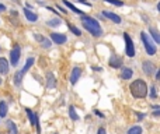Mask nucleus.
Returning <instances> with one entry per match:
<instances>
[{
  "label": "nucleus",
  "mask_w": 160,
  "mask_h": 134,
  "mask_svg": "<svg viewBox=\"0 0 160 134\" xmlns=\"http://www.w3.org/2000/svg\"><path fill=\"white\" fill-rule=\"evenodd\" d=\"M6 10V6L4 4H0V11H4Z\"/></svg>",
  "instance_id": "nucleus-35"
},
{
  "label": "nucleus",
  "mask_w": 160,
  "mask_h": 134,
  "mask_svg": "<svg viewBox=\"0 0 160 134\" xmlns=\"http://www.w3.org/2000/svg\"><path fill=\"white\" fill-rule=\"evenodd\" d=\"M131 94L133 98H146L148 95V85L143 80H135L129 87Z\"/></svg>",
  "instance_id": "nucleus-2"
},
{
  "label": "nucleus",
  "mask_w": 160,
  "mask_h": 134,
  "mask_svg": "<svg viewBox=\"0 0 160 134\" xmlns=\"http://www.w3.org/2000/svg\"><path fill=\"white\" fill-rule=\"evenodd\" d=\"M69 118L72 119V120H79V115L76 113L75 106H69Z\"/></svg>",
  "instance_id": "nucleus-23"
},
{
  "label": "nucleus",
  "mask_w": 160,
  "mask_h": 134,
  "mask_svg": "<svg viewBox=\"0 0 160 134\" xmlns=\"http://www.w3.org/2000/svg\"><path fill=\"white\" fill-rule=\"evenodd\" d=\"M0 134H6V133H3V132H0Z\"/></svg>",
  "instance_id": "nucleus-38"
},
{
  "label": "nucleus",
  "mask_w": 160,
  "mask_h": 134,
  "mask_svg": "<svg viewBox=\"0 0 160 134\" xmlns=\"http://www.w3.org/2000/svg\"><path fill=\"white\" fill-rule=\"evenodd\" d=\"M35 39L41 44V46L44 48V49H48V48H51V41L48 38H45V36H42V35H39V34H35Z\"/></svg>",
  "instance_id": "nucleus-11"
},
{
  "label": "nucleus",
  "mask_w": 160,
  "mask_h": 134,
  "mask_svg": "<svg viewBox=\"0 0 160 134\" xmlns=\"http://www.w3.org/2000/svg\"><path fill=\"white\" fill-rule=\"evenodd\" d=\"M80 76H82V68H80V67H73L72 74H70V82H72V84L75 85L76 82L79 81Z\"/></svg>",
  "instance_id": "nucleus-10"
},
{
  "label": "nucleus",
  "mask_w": 160,
  "mask_h": 134,
  "mask_svg": "<svg viewBox=\"0 0 160 134\" xmlns=\"http://www.w3.org/2000/svg\"><path fill=\"white\" fill-rule=\"evenodd\" d=\"M156 88L155 87H152V90H150V96H152V98H155V96H156Z\"/></svg>",
  "instance_id": "nucleus-28"
},
{
  "label": "nucleus",
  "mask_w": 160,
  "mask_h": 134,
  "mask_svg": "<svg viewBox=\"0 0 160 134\" xmlns=\"http://www.w3.org/2000/svg\"><path fill=\"white\" fill-rule=\"evenodd\" d=\"M58 8H59V10H61L63 14H66V13H68V10H66V8H63V7H62V6H58Z\"/></svg>",
  "instance_id": "nucleus-30"
},
{
  "label": "nucleus",
  "mask_w": 160,
  "mask_h": 134,
  "mask_svg": "<svg viewBox=\"0 0 160 134\" xmlns=\"http://www.w3.org/2000/svg\"><path fill=\"white\" fill-rule=\"evenodd\" d=\"M51 41H53L56 45H62V44H65V42L68 41V38H66V35H63V34L52 32L51 34Z\"/></svg>",
  "instance_id": "nucleus-7"
},
{
  "label": "nucleus",
  "mask_w": 160,
  "mask_h": 134,
  "mask_svg": "<svg viewBox=\"0 0 160 134\" xmlns=\"http://www.w3.org/2000/svg\"><path fill=\"white\" fill-rule=\"evenodd\" d=\"M149 32H150V38L153 39V41L156 42V44H159L160 45V32L156 28H153V27H150L149 28Z\"/></svg>",
  "instance_id": "nucleus-14"
},
{
  "label": "nucleus",
  "mask_w": 160,
  "mask_h": 134,
  "mask_svg": "<svg viewBox=\"0 0 160 134\" xmlns=\"http://www.w3.org/2000/svg\"><path fill=\"white\" fill-rule=\"evenodd\" d=\"M7 104H6L4 101H0V118H6V115H7Z\"/></svg>",
  "instance_id": "nucleus-20"
},
{
  "label": "nucleus",
  "mask_w": 160,
  "mask_h": 134,
  "mask_svg": "<svg viewBox=\"0 0 160 134\" xmlns=\"http://www.w3.org/2000/svg\"><path fill=\"white\" fill-rule=\"evenodd\" d=\"M124 41H125V53L129 58H133L135 56V46H133L132 38L129 36V34L124 32Z\"/></svg>",
  "instance_id": "nucleus-4"
},
{
  "label": "nucleus",
  "mask_w": 160,
  "mask_h": 134,
  "mask_svg": "<svg viewBox=\"0 0 160 134\" xmlns=\"http://www.w3.org/2000/svg\"><path fill=\"white\" fill-rule=\"evenodd\" d=\"M0 84H2V80H0Z\"/></svg>",
  "instance_id": "nucleus-39"
},
{
  "label": "nucleus",
  "mask_w": 160,
  "mask_h": 134,
  "mask_svg": "<svg viewBox=\"0 0 160 134\" xmlns=\"http://www.w3.org/2000/svg\"><path fill=\"white\" fill-rule=\"evenodd\" d=\"M22 77H24V74L21 73V70H18L16 74H14V84H16V85H20V84H21Z\"/></svg>",
  "instance_id": "nucleus-22"
},
{
  "label": "nucleus",
  "mask_w": 160,
  "mask_h": 134,
  "mask_svg": "<svg viewBox=\"0 0 160 134\" xmlns=\"http://www.w3.org/2000/svg\"><path fill=\"white\" fill-rule=\"evenodd\" d=\"M141 39H142V42H143V46H145V49H146L148 55L149 56L155 55L158 49H156V45H155V42L152 41V38H150L146 32H141Z\"/></svg>",
  "instance_id": "nucleus-3"
},
{
  "label": "nucleus",
  "mask_w": 160,
  "mask_h": 134,
  "mask_svg": "<svg viewBox=\"0 0 160 134\" xmlns=\"http://www.w3.org/2000/svg\"><path fill=\"white\" fill-rule=\"evenodd\" d=\"M82 25L84 27L86 31H88V32H90L93 36H96V38H100V36L102 35L101 25L98 24V21H97V20L91 18V17L82 16Z\"/></svg>",
  "instance_id": "nucleus-1"
},
{
  "label": "nucleus",
  "mask_w": 160,
  "mask_h": 134,
  "mask_svg": "<svg viewBox=\"0 0 160 134\" xmlns=\"http://www.w3.org/2000/svg\"><path fill=\"white\" fill-rule=\"evenodd\" d=\"M8 73V62L4 58H0V74Z\"/></svg>",
  "instance_id": "nucleus-15"
},
{
  "label": "nucleus",
  "mask_w": 160,
  "mask_h": 134,
  "mask_svg": "<svg viewBox=\"0 0 160 134\" xmlns=\"http://www.w3.org/2000/svg\"><path fill=\"white\" fill-rule=\"evenodd\" d=\"M158 10H159V13H160V2L158 3Z\"/></svg>",
  "instance_id": "nucleus-37"
},
{
  "label": "nucleus",
  "mask_w": 160,
  "mask_h": 134,
  "mask_svg": "<svg viewBox=\"0 0 160 134\" xmlns=\"http://www.w3.org/2000/svg\"><path fill=\"white\" fill-rule=\"evenodd\" d=\"M102 16H104L105 18L111 20L112 22H115V24H121V17L117 16V14H114V13H111V11L104 10V11H102Z\"/></svg>",
  "instance_id": "nucleus-9"
},
{
  "label": "nucleus",
  "mask_w": 160,
  "mask_h": 134,
  "mask_svg": "<svg viewBox=\"0 0 160 134\" xmlns=\"http://www.w3.org/2000/svg\"><path fill=\"white\" fill-rule=\"evenodd\" d=\"M56 87V80H55V76L52 73H48L47 74V88L48 90H53Z\"/></svg>",
  "instance_id": "nucleus-12"
},
{
  "label": "nucleus",
  "mask_w": 160,
  "mask_h": 134,
  "mask_svg": "<svg viewBox=\"0 0 160 134\" xmlns=\"http://www.w3.org/2000/svg\"><path fill=\"white\" fill-rule=\"evenodd\" d=\"M152 115H155V116H160V110H156V112H152Z\"/></svg>",
  "instance_id": "nucleus-34"
},
{
  "label": "nucleus",
  "mask_w": 160,
  "mask_h": 134,
  "mask_svg": "<svg viewBox=\"0 0 160 134\" xmlns=\"http://www.w3.org/2000/svg\"><path fill=\"white\" fill-rule=\"evenodd\" d=\"M20 56H21V49H20L18 45H14V48L11 49V52H10V63H11V66H17V63H18V60H20Z\"/></svg>",
  "instance_id": "nucleus-5"
},
{
  "label": "nucleus",
  "mask_w": 160,
  "mask_h": 134,
  "mask_svg": "<svg viewBox=\"0 0 160 134\" xmlns=\"http://www.w3.org/2000/svg\"><path fill=\"white\" fill-rule=\"evenodd\" d=\"M132 74H133V71L131 70L129 67H124L122 71H121V78L122 80H129L131 77H132Z\"/></svg>",
  "instance_id": "nucleus-17"
},
{
  "label": "nucleus",
  "mask_w": 160,
  "mask_h": 134,
  "mask_svg": "<svg viewBox=\"0 0 160 134\" xmlns=\"http://www.w3.org/2000/svg\"><path fill=\"white\" fill-rule=\"evenodd\" d=\"M48 25H49V27H59V25H61V20L59 18L49 20V21H48Z\"/></svg>",
  "instance_id": "nucleus-26"
},
{
  "label": "nucleus",
  "mask_w": 160,
  "mask_h": 134,
  "mask_svg": "<svg viewBox=\"0 0 160 134\" xmlns=\"http://www.w3.org/2000/svg\"><path fill=\"white\" fill-rule=\"evenodd\" d=\"M94 115L100 116V118H104V115H102V113H101V112H98V110H94Z\"/></svg>",
  "instance_id": "nucleus-31"
},
{
  "label": "nucleus",
  "mask_w": 160,
  "mask_h": 134,
  "mask_svg": "<svg viewBox=\"0 0 160 134\" xmlns=\"http://www.w3.org/2000/svg\"><path fill=\"white\" fill-rule=\"evenodd\" d=\"M105 3H110V4H114V6H118V7H121V6H124V2H121V0H104Z\"/></svg>",
  "instance_id": "nucleus-27"
},
{
  "label": "nucleus",
  "mask_w": 160,
  "mask_h": 134,
  "mask_svg": "<svg viewBox=\"0 0 160 134\" xmlns=\"http://www.w3.org/2000/svg\"><path fill=\"white\" fill-rule=\"evenodd\" d=\"M142 127H139V126H133V127H131L129 130H128V133L127 134H142Z\"/></svg>",
  "instance_id": "nucleus-24"
},
{
  "label": "nucleus",
  "mask_w": 160,
  "mask_h": 134,
  "mask_svg": "<svg viewBox=\"0 0 160 134\" xmlns=\"http://www.w3.org/2000/svg\"><path fill=\"white\" fill-rule=\"evenodd\" d=\"M78 2H80V3H83V4H86V6H88V7H90V3H87V2H86V0H78Z\"/></svg>",
  "instance_id": "nucleus-32"
},
{
  "label": "nucleus",
  "mask_w": 160,
  "mask_h": 134,
  "mask_svg": "<svg viewBox=\"0 0 160 134\" xmlns=\"http://www.w3.org/2000/svg\"><path fill=\"white\" fill-rule=\"evenodd\" d=\"M6 126H7L8 134H17V126H16V124H14V122L7 120V123H6Z\"/></svg>",
  "instance_id": "nucleus-19"
},
{
  "label": "nucleus",
  "mask_w": 160,
  "mask_h": 134,
  "mask_svg": "<svg viewBox=\"0 0 160 134\" xmlns=\"http://www.w3.org/2000/svg\"><path fill=\"white\" fill-rule=\"evenodd\" d=\"M142 66H143V73L146 74V76H152V74L155 73V70H156L155 64H153L150 60H145Z\"/></svg>",
  "instance_id": "nucleus-8"
},
{
  "label": "nucleus",
  "mask_w": 160,
  "mask_h": 134,
  "mask_svg": "<svg viewBox=\"0 0 160 134\" xmlns=\"http://www.w3.org/2000/svg\"><path fill=\"white\" fill-rule=\"evenodd\" d=\"M34 62H35V60H34V58H30V59H27V62H25V66H24V68H22V70H21V73H22V74H25V73H27V71L30 70L31 67H32Z\"/></svg>",
  "instance_id": "nucleus-21"
},
{
  "label": "nucleus",
  "mask_w": 160,
  "mask_h": 134,
  "mask_svg": "<svg viewBox=\"0 0 160 134\" xmlns=\"http://www.w3.org/2000/svg\"><path fill=\"white\" fill-rule=\"evenodd\" d=\"M68 27H69V30L72 31V32L75 34L76 36H80V35H82V32H80V30H79V28H76L75 25H72V24H70V22H68Z\"/></svg>",
  "instance_id": "nucleus-25"
},
{
  "label": "nucleus",
  "mask_w": 160,
  "mask_h": 134,
  "mask_svg": "<svg viewBox=\"0 0 160 134\" xmlns=\"http://www.w3.org/2000/svg\"><path fill=\"white\" fill-rule=\"evenodd\" d=\"M25 112H27V116H28V119H30V123L32 124V126H35L37 120H38V116H37L31 109H28V108H25Z\"/></svg>",
  "instance_id": "nucleus-16"
},
{
  "label": "nucleus",
  "mask_w": 160,
  "mask_h": 134,
  "mask_svg": "<svg viewBox=\"0 0 160 134\" xmlns=\"http://www.w3.org/2000/svg\"><path fill=\"white\" fill-rule=\"evenodd\" d=\"M97 134H107V132H105V129H104V127H100V129H98V132H97Z\"/></svg>",
  "instance_id": "nucleus-29"
},
{
  "label": "nucleus",
  "mask_w": 160,
  "mask_h": 134,
  "mask_svg": "<svg viewBox=\"0 0 160 134\" xmlns=\"http://www.w3.org/2000/svg\"><path fill=\"white\" fill-rule=\"evenodd\" d=\"M63 4L66 6L68 8H70V10H72L73 13H76V14H83V11H82V10H79L78 7H75V6H73L72 3L69 2V0H63Z\"/></svg>",
  "instance_id": "nucleus-18"
},
{
  "label": "nucleus",
  "mask_w": 160,
  "mask_h": 134,
  "mask_svg": "<svg viewBox=\"0 0 160 134\" xmlns=\"http://www.w3.org/2000/svg\"><path fill=\"white\" fill-rule=\"evenodd\" d=\"M122 58L119 55H112L111 56V59H110V62H108V64H110V67H112V68H119V67H122Z\"/></svg>",
  "instance_id": "nucleus-6"
},
{
  "label": "nucleus",
  "mask_w": 160,
  "mask_h": 134,
  "mask_svg": "<svg viewBox=\"0 0 160 134\" xmlns=\"http://www.w3.org/2000/svg\"><path fill=\"white\" fill-rule=\"evenodd\" d=\"M91 68H93V70H97V71H101V70H102L101 67H97V66H93Z\"/></svg>",
  "instance_id": "nucleus-33"
},
{
  "label": "nucleus",
  "mask_w": 160,
  "mask_h": 134,
  "mask_svg": "<svg viewBox=\"0 0 160 134\" xmlns=\"http://www.w3.org/2000/svg\"><path fill=\"white\" fill-rule=\"evenodd\" d=\"M24 16L30 22H35L37 20H38V16H37L35 13H32L31 10H28V8H24Z\"/></svg>",
  "instance_id": "nucleus-13"
},
{
  "label": "nucleus",
  "mask_w": 160,
  "mask_h": 134,
  "mask_svg": "<svg viewBox=\"0 0 160 134\" xmlns=\"http://www.w3.org/2000/svg\"><path fill=\"white\" fill-rule=\"evenodd\" d=\"M156 80H160V68H159V71H158V74H156Z\"/></svg>",
  "instance_id": "nucleus-36"
}]
</instances>
